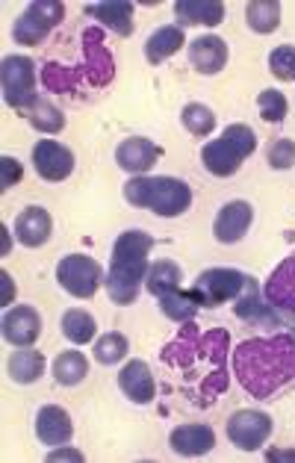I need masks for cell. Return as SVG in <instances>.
Instances as JSON below:
<instances>
[{
    "label": "cell",
    "instance_id": "6da1fadb",
    "mask_svg": "<svg viewBox=\"0 0 295 463\" xmlns=\"http://www.w3.org/2000/svg\"><path fill=\"white\" fill-rule=\"evenodd\" d=\"M228 352L231 334L224 327L201 331L195 322H186L175 340L160 354V375L168 395H180L186 408L204 411L228 392Z\"/></svg>",
    "mask_w": 295,
    "mask_h": 463
},
{
    "label": "cell",
    "instance_id": "7a4b0ae2",
    "mask_svg": "<svg viewBox=\"0 0 295 463\" xmlns=\"http://www.w3.org/2000/svg\"><path fill=\"white\" fill-rule=\"evenodd\" d=\"M233 375L260 402H275L295 387V334L248 336L233 348Z\"/></svg>",
    "mask_w": 295,
    "mask_h": 463
},
{
    "label": "cell",
    "instance_id": "3957f363",
    "mask_svg": "<svg viewBox=\"0 0 295 463\" xmlns=\"http://www.w3.org/2000/svg\"><path fill=\"white\" fill-rule=\"evenodd\" d=\"M116 77V60H112L109 48L104 44V33L100 27H86L81 42V62L65 65L44 60L42 65V83L53 95H65L81 100L86 92H104Z\"/></svg>",
    "mask_w": 295,
    "mask_h": 463
},
{
    "label": "cell",
    "instance_id": "277c9868",
    "mask_svg": "<svg viewBox=\"0 0 295 463\" xmlns=\"http://www.w3.org/2000/svg\"><path fill=\"white\" fill-rule=\"evenodd\" d=\"M154 248V236L145 231H124L112 245L109 269H107V296L119 307H128L139 298V289L148 278V254Z\"/></svg>",
    "mask_w": 295,
    "mask_h": 463
},
{
    "label": "cell",
    "instance_id": "5b68a950",
    "mask_svg": "<svg viewBox=\"0 0 295 463\" xmlns=\"http://www.w3.org/2000/svg\"><path fill=\"white\" fill-rule=\"evenodd\" d=\"M124 201H128L130 207L151 210L163 219H175V216H184L192 207V189L186 180H180V177L139 175L124 184Z\"/></svg>",
    "mask_w": 295,
    "mask_h": 463
},
{
    "label": "cell",
    "instance_id": "8992f818",
    "mask_svg": "<svg viewBox=\"0 0 295 463\" xmlns=\"http://www.w3.org/2000/svg\"><path fill=\"white\" fill-rule=\"evenodd\" d=\"M257 151V137L248 124H228L219 139L201 148V163L215 177H233L243 163Z\"/></svg>",
    "mask_w": 295,
    "mask_h": 463
},
{
    "label": "cell",
    "instance_id": "52a82bcc",
    "mask_svg": "<svg viewBox=\"0 0 295 463\" xmlns=\"http://www.w3.org/2000/svg\"><path fill=\"white\" fill-rule=\"evenodd\" d=\"M252 287H257V278L240 272V269H207V272L198 275L192 289L198 292L201 307L215 310L222 304L243 298Z\"/></svg>",
    "mask_w": 295,
    "mask_h": 463
},
{
    "label": "cell",
    "instance_id": "ba28073f",
    "mask_svg": "<svg viewBox=\"0 0 295 463\" xmlns=\"http://www.w3.org/2000/svg\"><path fill=\"white\" fill-rule=\"evenodd\" d=\"M0 86H4V100L15 112H24L36 104V62L30 56H4L0 62Z\"/></svg>",
    "mask_w": 295,
    "mask_h": 463
},
{
    "label": "cell",
    "instance_id": "9c48e42d",
    "mask_svg": "<svg viewBox=\"0 0 295 463\" xmlns=\"http://www.w3.org/2000/svg\"><path fill=\"white\" fill-rule=\"evenodd\" d=\"M62 18H65L62 0H36V4H30L24 13L15 18L13 39L15 44H24V48H36V44H42L62 24Z\"/></svg>",
    "mask_w": 295,
    "mask_h": 463
},
{
    "label": "cell",
    "instance_id": "30bf717a",
    "mask_svg": "<svg viewBox=\"0 0 295 463\" xmlns=\"http://www.w3.org/2000/svg\"><path fill=\"white\" fill-rule=\"evenodd\" d=\"M56 280L74 298H92L107 280L104 266L89 254H65L56 266Z\"/></svg>",
    "mask_w": 295,
    "mask_h": 463
},
{
    "label": "cell",
    "instance_id": "8fae6325",
    "mask_svg": "<svg viewBox=\"0 0 295 463\" xmlns=\"http://www.w3.org/2000/svg\"><path fill=\"white\" fill-rule=\"evenodd\" d=\"M271 431H275V422L271 416L263 411H236L228 420V439L240 449V451H257L269 443Z\"/></svg>",
    "mask_w": 295,
    "mask_h": 463
},
{
    "label": "cell",
    "instance_id": "7c38bea8",
    "mask_svg": "<svg viewBox=\"0 0 295 463\" xmlns=\"http://www.w3.org/2000/svg\"><path fill=\"white\" fill-rule=\"evenodd\" d=\"M33 168L48 184H62L74 172V154L56 139H39L33 148Z\"/></svg>",
    "mask_w": 295,
    "mask_h": 463
},
{
    "label": "cell",
    "instance_id": "4fadbf2b",
    "mask_svg": "<svg viewBox=\"0 0 295 463\" xmlns=\"http://www.w3.org/2000/svg\"><path fill=\"white\" fill-rule=\"evenodd\" d=\"M252 222H254V207L248 204V201H228V204L215 213V222H213L215 242H222V245L240 242L248 233V228H252Z\"/></svg>",
    "mask_w": 295,
    "mask_h": 463
},
{
    "label": "cell",
    "instance_id": "5bb4252c",
    "mask_svg": "<svg viewBox=\"0 0 295 463\" xmlns=\"http://www.w3.org/2000/svg\"><path fill=\"white\" fill-rule=\"evenodd\" d=\"M263 298L283 313L295 316V251L283 257L281 263L271 269V275L263 287Z\"/></svg>",
    "mask_w": 295,
    "mask_h": 463
},
{
    "label": "cell",
    "instance_id": "9a60e30c",
    "mask_svg": "<svg viewBox=\"0 0 295 463\" xmlns=\"http://www.w3.org/2000/svg\"><path fill=\"white\" fill-rule=\"evenodd\" d=\"M42 334V316L30 304H18V307L4 313V340L9 345L27 348L39 340Z\"/></svg>",
    "mask_w": 295,
    "mask_h": 463
},
{
    "label": "cell",
    "instance_id": "2e32d148",
    "mask_svg": "<svg viewBox=\"0 0 295 463\" xmlns=\"http://www.w3.org/2000/svg\"><path fill=\"white\" fill-rule=\"evenodd\" d=\"M119 390L128 395L133 404H151L157 395V378L154 369L145 360H130L119 372Z\"/></svg>",
    "mask_w": 295,
    "mask_h": 463
},
{
    "label": "cell",
    "instance_id": "e0dca14e",
    "mask_svg": "<svg viewBox=\"0 0 295 463\" xmlns=\"http://www.w3.org/2000/svg\"><path fill=\"white\" fill-rule=\"evenodd\" d=\"M163 156V148L160 145H154L151 139H145V137H130V139H124L119 148H116V163L119 168H124V172H130V175H145V172H151L154 163Z\"/></svg>",
    "mask_w": 295,
    "mask_h": 463
},
{
    "label": "cell",
    "instance_id": "ac0fdd59",
    "mask_svg": "<svg viewBox=\"0 0 295 463\" xmlns=\"http://www.w3.org/2000/svg\"><path fill=\"white\" fill-rule=\"evenodd\" d=\"M36 437L42 439V446H51V449L71 443L74 422H71V416H68V411L60 408V404H44L36 413Z\"/></svg>",
    "mask_w": 295,
    "mask_h": 463
},
{
    "label": "cell",
    "instance_id": "d6986e66",
    "mask_svg": "<svg viewBox=\"0 0 295 463\" xmlns=\"http://www.w3.org/2000/svg\"><path fill=\"white\" fill-rule=\"evenodd\" d=\"M168 446H172L175 455H184V458H201L213 451L215 446V431L210 425L204 422H186V425H177L172 434H168Z\"/></svg>",
    "mask_w": 295,
    "mask_h": 463
},
{
    "label": "cell",
    "instance_id": "ffe728a7",
    "mask_svg": "<svg viewBox=\"0 0 295 463\" xmlns=\"http://www.w3.org/2000/svg\"><path fill=\"white\" fill-rule=\"evenodd\" d=\"M228 42L219 39V36H198L195 42H189V62L192 69H195L198 74H219L224 65H228Z\"/></svg>",
    "mask_w": 295,
    "mask_h": 463
},
{
    "label": "cell",
    "instance_id": "44dd1931",
    "mask_svg": "<svg viewBox=\"0 0 295 463\" xmlns=\"http://www.w3.org/2000/svg\"><path fill=\"white\" fill-rule=\"evenodd\" d=\"M86 15L95 18L98 24H104L116 36L128 39L133 36V4L130 0H107V4H86Z\"/></svg>",
    "mask_w": 295,
    "mask_h": 463
},
{
    "label": "cell",
    "instance_id": "7402d4cb",
    "mask_svg": "<svg viewBox=\"0 0 295 463\" xmlns=\"http://www.w3.org/2000/svg\"><path fill=\"white\" fill-rule=\"evenodd\" d=\"M53 233V219L44 207H27L15 219V240L24 248H42Z\"/></svg>",
    "mask_w": 295,
    "mask_h": 463
},
{
    "label": "cell",
    "instance_id": "603a6c76",
    "mask_svg": "<svg viewBox=\"0 0 295 463\" xmlns=\"http://www.w3.org/2000/svg\"><path fill=\"white\" fill-rule=\"evenodd\" d=\"M177 27H215L224 21L222 0H177L175 4Z\"/></svg>",
    "mask_w": 295,
    "mask_h": 463
},
{
    "label": "cell",
    "instance_id": "cb8c5ba5",
    "mask_svg": "<svg viewBox=\"0 0 295 463\" xmlns=\"http://www.w3.org/2000/svg\"><path fill=\"white\" fill-rule=\"evenodd\" d=\"M184 44H186L184 27H177V24L160 27L145 39V60L151 65H163L166 60H172Z\"/></svg>",
    "mask_w": 295,
    "mask_h": 463
},
{
    "label": "cell",
    "instance_id": "d4e9b609",
    "mask_svg": "<svg viewBox=\"0 0 295 463\" xmlns=\"http://www.w3.org/2000/svg\"><path fill=\"white\" fill-rule=\"evenodd\" d=\"M145 287L160 301L163 296H172V292L184 289V272H180V266L172 263V260H157V263L148 269Z\"/></svg>",
    "mask_w": 295,
    "mask_h": 463
},
{
    "label": "cell",
    "instance_id": "484cf974",
    "mask_svg": "<svg viewBox=\"0 0 295 463\" xmlns=\"http://www.w3.org/2000/svg\"><path fill=\"white\" fill-rule=\"evenodd\" d=\"M6 372L15 383H36L44 375V354L36 352L33 345L21 348V352H15L13 357H9Z\"/></svg>",
    "mask_w": 295,
    "mask_h": 463
},
{
    "label": "cell",
    "instance_id": "4316f807",
    "mask_svg": "<svg viewBox=\"0 0 295 463\" xmlns=\"http://www.w3.org/2000/svg\"><path fill=\"white\" fill-rule=\"evenodd\" d=\"M160 310H163V316H168L172 322L186 325V322H192V319L198 316V310H201V298H198V292H195V289H177V292H172V296H163V298H160Z\"/></svg>",
    "mask_w": 295,
    "mask_h": 463
},
{
    "label": "cell",
    "instance_id": "83f0119b",
    "mask_svg": "<svg viewBox=\"0 0 295 463\" xmlns=\"http://www.w3.org/2000/svg\"><path fill=\"white\" fill-rule=\"evenodd\" d=\"M245 24L260 36H269L281 27V4L278 0H252L245 6Z\"/></svg>",
    "mask_w": 295,
    "mask_h": 463
},
{
    "label": "cell",
    "instance_id": "f1b7e54d",
    "mask_svg": "<svg viewBox=\"0 0 295 463\" xmlns=\"http://www.w3.org/2000/svg\"><path fill=\"white\" fill-rule=\"evenodd\" d=\"M89 375V360L83 352H62L53 360V381L62 387H77Z\"/></svg>",
    "mask_w": 295,
    "mask_h": 463
},
{
    "label": "cell",
    "instance_id": "f546056e",
    "mask_svg": "<svg viewBox=\"0 0 295 463\" xmlns=\"http://www.w3.org/2000/svg\"><path fill=\"white\" fill-rule=\"evenodd\" d=\"M62 334H65V340H68V343H74V345L92 343V340H95V334H98L95 316H92V313H86V310H81V307L65 310V313H62Z\"/></svg>",
    "mask_w": 295,
    "mask_h": 463
},
{
    "label": "cell",
    "instance_id": "4dcf8cb0",
    "mask_svg": "<svg viewBox=\"0 0 295 463\" xmlns=\"http://www.w3.org/2000/svg\"><path fill=\"white\" fill-rule=\"evenodd\" d=\"M24 118L30 121V128L33 130H39V133H62L65 130V116H62V109L51 104L48 98H36V104H33L27 112H24Z\"/></svg>",
    "mask_w": 295,
    "mask_h": 463
},
{
    "label": "cell",
    "instance_id": "1f68e13d",
    "mask_svg": "<svg viewBox=\"0 0 295 463\" xmlns=\"http://www.w3.org/2000/svg\"><path fill=\"white\" fill-rule=\"evenodd\" d=\"M130 352V343H128V336L119 334V331H109L104 334L100 340H95V348H92V354L100 366H112V364H121L124 357H128Z\"/></svg>",
    "mask_w": 295,
    "mask_h": 463
},
{
    "label": "cell",
    "instance_id": "d6a6232c",
    "mask_svg": "<svg viewBox=\"0 0 295 463\" xmlns=\"http://www.w3.org/2000/svg\"><path fill=\"white\" fill-rule=\"evenodd\" d=\"M180 121L195 139H207L215 130V112L207 104H186L184 112H180Z\"/></svg>",
    "mask_w": 295,
    "mask_h": 463
},
{
    "label": "cell",
    "instance_id": "836d02e7",
    "mask_svg": "<svg viewBox=\"0 0 295 463\" xmlns=\"http://www.w3.org/2000/svg\"><path fill=\"white\" fill-rule=\"evenodd\" d=\"M257 112L266 124H281L283 118H287L290 104L278 89H263V92L257 95Z\"/></svg>",
    "mask_w": 295,
    "mask_h": 463
},
{
    "label": "cell",
    "instance_id": "e575fe53",
    "mask_svg": "<svg viewBox=\"0 0 295 463\" xmlns=\"http://www.w3.org/2000/svg\"><path fill=\"white\" fill-rule=\"evenodd\" d=\"M269 71L278 77L281 83L295 80V44H278L269 53Z\"/></svg>",
    "mask_w": 295,
    "mask_h": 463
},
{
    "label": "cell",
    "instance_id": "d590c367",
    "mask_svg": "<svg viewBox=\"0 0 295 463\" xmlns=\"http://www.w3.org/2000/svg\"><path fill=\"white\" fill-rule=\"evenodd\" d=\"M266 160H269L271 168H275V172H287V168L295 165V142L290 137L275 139V142L269 145Z\"/></svg>",
    "mask_w": 295,
    "mask_h": 463
},
{
    "label": "cell",
    "instance_id": "8d00e7d4",
    "mask_svg": "<svg viewBox=\"0 0 295 463\" xmlns=\"http://www.w3.org/2000/svg\"><path fill=\"white\" fill-rule=\"evenodd\" d=\"M0 168H4V177H0V192H6L9 186H15L21 180V163L15 156H0Z\"/></svg>",
    "mask_w": 295,
    "mask_h": 463
},
{
    "label": "cell",
    "instance_id": "74e56055",
    "mask_svg": "<svg viewBox=\"0 0 295 463\" xmlns=\"http://www.w3.org/2000/svg\"><path fill=\"white\" fill-rule=\"evenodd\" d=\"M48 460H83V451H74V449H53Z\"/></svg>",
    "mask_w": 295,
    "mask_h": 463
},
{
    "label": "cell",
    "instance_id": "f35d334b",
    "mask_svg": "<svg viewBox=\"0 0 295 463\" xmlns=\"http://www.w3.org/2000/svg\"><path fill=\"white\" fill-rule=\"evenodd\" d=\"M0 280H4V304H9L15 298V284H13V278H9V272H0Z\"/></svg>",
    "mask_w": 295,
    "mask_h": 463
},
{
    "label": "cell",
    "instance_id": "ab89813d",
    "mask_svg": "<svg viewBox=\"0 0 295 463\" xmlns=\"http://www.w3.org/2000/svg\"><path fill=\"white\" fill-rule=\"evenodd\" d=\"M266 460H295V449H290V451L269 449V451H266Z\"/></svg>",
    "mask_w": 295,
    "mask_h": 463
}]
</instances>
